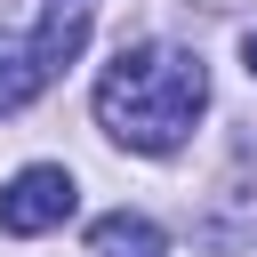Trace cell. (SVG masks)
<instances>
[{"label":"cell","instance_id":"obj_1","mask_svg":"<svg viewBox=\"0 0 257 257\" xmlns=\"http://www.w3.org/2000/svg\"><path fill=\"white\" fill-rule=\"evenodd\" d=\"M201 104H209L201 56L161 48V40L120 48V56L104 64V80H96V120H104L128 153H177V145L193 137Z\"/></svg>","mask_w":257,"mask_h":257},{"label":"cell","instance_id":"obj_2","mask_svg":"<svg viewBox=\"0 0 257 257\" xmlns=\"http://www.w3.org/2000/svg\"><path fill=\"white\" fill-rule=\"evenodd\" d=\"M72 209H80V193H72V169H56V161H32L0 185V233H48Z\"/></svg>","mask_w":257,"mask_h":257},{"label":"cell","instance_id":"obj_3","mask_svg":"<svg viewBox=\"0 0 257 257\" xmlns=\"http://www.w3.org/2000/svg\"><path fill=\"white\" fill-rule=\"evenodd\" d=\"M88 24H96V0H40V32H32V56L40 72L56 80L80 48H88Z\"/></svg>","mask_w":257,"mask_h":257},{"label":"cell","instance_id":"obj_4","mask_svg":"<svg viewBox=\"0 0 257 257\" xmlns=\"http://www.w3.org/2000/svg\"><path fill=\"white\" fill-rule=\"evenodd\" d=\"M88 249H96V257H161V225H153V217L112 209V217H96V225H88Z\"/></svg>","mask_w":257,"mask_h":257},{"label":"cell","instance_id":"obj_5","mask_svg":"<svg viewBox=\"0 0 257 257\" xmlns=\"http://www.w3.org/2000/svg\"><path fill=\"white\" fill-rule=\"evenodd\" d=\"M40 88H48V72H40L32 40H24V48H8V40H0V112H24Z\"/></svg>","mask_w":257,"mask_h":257},{"label":"cell","instance_id":"obj_6","mask_svg":"<svg viewBox=\"0 0 257 257\" xmlns=\"http://www.w3.org/2000/svg\"><path fill=\"white\" fill-rule=\"evenodd\" d=\"M241 56H249V80H257V32H249V40H241Z\"/></svg>","mask_w":257,"mask_h":257}]
</instances>
